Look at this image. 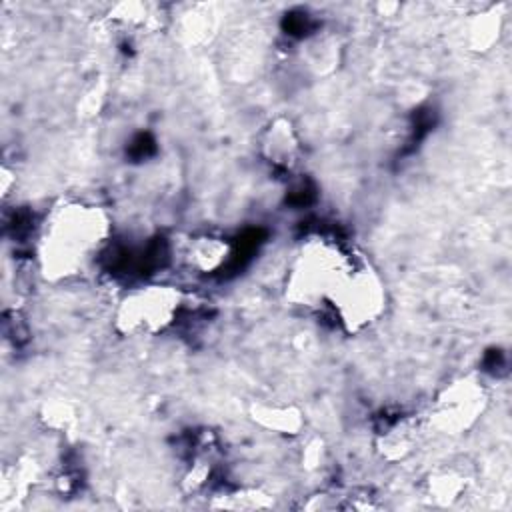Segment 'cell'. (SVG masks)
Listing matches in <instances>:
<instances>
[{
    "mask_svg": "<svg viewBox=\"0 0 512 512\" xmlns=\"http://www.w3.org/2000/svg\"><path fill=\"white\" fill-rule=\"evenodd\" d=\"M422 428H426L424 418L416 416H398L394 422L384 426L376 434L374 448L378 456L390 464H398L408 460L420 446L422 440Z\"/></svg>",
    "mask_w": 512,
    "mask_h": 512,
    "instance_id": "8",
    "label": "cell"
},
{
    "mask_svg": "<svg viewBox=\"0 0 512 512\" xmlns=\"http://www.w3.org/2000/svg\"><path fill=\"white\" fill-rule=\"evenodd\" d=\"M232 256V246L216 234H194L182 246V260L198 274H214Z\"/></svg>",
    "mask_w": 512,
    "mask_h": 512,
    "instance_id": "11",
    "label": "cell"
},
{
    "mask_svg": "<svg viewBox=\"0 0 512 512\" xmlns=\"http://www.w3.org/2000/svg\"><path fill=\"white\" fill-rule=\"evenodd\" d=\"M38 474L40 470L32 456H20L14 464L6 466L2 470V482H0L2 506L10 508L14 504H20L28 496V492L34 488Z\"/></svg>",
    "mask_w": 512,
    "mask_h": 512,
    "instance_id": "13",
    "label": "cell"
},
{
    "mask_svg": "<svg viewBox=\"0 0 512 512\" xmlns=\"http://www.w3.org/2000/svg\"><path fill=\"white\" fill-rule=\"evenodd\" d=\"M504 30V14L502 6L490 4L478 12H474L466 20V46L470 52L476 54H486L490 52L502 38Z\"/></svg>",
    "mask_w": 512,
    "mask_h": 512,
    "instance_id": "12",
    "label": "cell"
},
{
    "mask_svg": "<svg viewBox=\"0 0 512 512\" xmlns=\"http://www.w3.org/2000/svg\"><path fill=\"white\" fill-rule=\"evenodd\" d=\"M490 390L478 372H464L448 380L432 398L424 424L436 434L458 438L468 434L486 414Z\"/></svg>",
    "mask_w": 512,
    "mask_h": 512,
    "instance_id": "5",
    "label": "cell"
},
{
    "mask_svg": "<svg viewBox=\"0 0 512 512\" xmlns=\"http://www.w3.org/2000/svg\"><path fill=\"white\" fill-rule=\"evenodd\" d=\"M250 420L268 434L296 438L306 428V412L290 400H254L248 408Z\"/></svg>",
    "mask_w": 512,
    "mask_h": 512,
    "instance_id": "6",
    "label": "cell"
},
{
    "mask_svg": "<svg viewBox=\"0 0 512 512\" xmlns=\"http://www.w3.org/2000/svg\"><path fill=\"white\" fill-rule=\"evenodd\" d=\"M258 152L274 168H292L302 152L300 136L292 120L286 116L270 120L258 136Z\"/></svg>",
    "mask_w": 512,
    "mask_h": 512,
    "instance_id": "7",
    "label": "cell"
},
{
    "mask_svg": "<svg viewBox=\"0 0 512 512\" xmlns=\"http://www.w3.org/2000/svg\"><path fill=\"white\" fill-rule=\"evenodd\" d=\"M182 16V28L188 36H192V40L206 38V32L214 28V12L208 4H194L192 10Z\"/></svg>",
    "mask_w": 512,
    "mask_h": 512,
    "instance_id": "16",
    "label": "cell"
},
{
    "mask_svg": "<svg viewBox=\"0 0 512 512\" xmlns=\"http://www.w3.org/2000/svg\"><path fill=\"white\" fill-rule=\"evenodd\" d=\"M110 212L86 200H58L44 216L36 236V264L50 282L82 276L100 256L112 236Z\"/></svg>",
    "mask_w": 512,
    "mask_h": 512,
    "instance_id": "1",
    "label": "cell"
},
{
    "mask_svg": "<svg viewBox=\"0 0 512 512\" xmlns=\"http://www.w3.org/2000/svg\"><path fill=\"white\" fill-rule=\"evenodd\" d=\"M326 460V444L322 438L314 436L306 442L302 450V466L306 470H318Z\"/></svg>",
    "mask_w": 512,
    "mask_h": 512,
    "instance_id": "19",
    "label": "cell"
},
{
    "mask_svg": "<svg viewBox=\"0 0 512 512\" xmlns=\"http://www.w3.org/2000/svg\"><path fill=\"white\" fill-rule=\"evenodd\" d=\"M472 474L464 462H442L424 478V494L430 504L454 506L470 488Z\"/></svg>",
    "mask_w": 512,
    "mask_h": 512,
    "instance_id": "9",
    "label": "cell"
},
{
    "mask_svg": "<svg viewBox=\"0 0 512 512\" xmlns=\"http://www.w3.org/2000/svg\"><path fill=\"white\" fill-rule=\"evenodd\" d=\"M184 308V292L174 284L148 282L128 290L112 314L114 332L124 338H152L166 332Z\"/></svg>",
    "mask_w": 512,
    "mask_h": 512,
    "instance_id": "3",
    "label": "cell"
},
{
    "mask_svg": "<svg viewBox=\"0 0 512 512\" xmlns=\"http://www.w3.org/2000/svg\"><path fill=\"white\" fill-rule=\"evenodd\" d=\"M106 92H108V86H106L104 78L92 80V82L84 88V92H82V96H80V100H78V114H80L82 118H92V116H96V114L102 110L104 102H106Z\"/></svg>",
    "mask_w": 512,
    "mask_h": 512,
    "instance_id": "17",
    "label": "cell"
},
{
    "mask_svg": "<svg viewBox=\"0 0 512 512\" xmlns=\"http://www.w3.org/2000/svg\"><path fill=\"white\" fill-rule=\"evenodd\" d=\"M38 420L46 430L70 434L80 424V406L72 398L52 396L40 404Z\"/></svg>",
    "mask_w": 512,
    "mask_h": 512,
    "instance_id": "14",
    "label": "cell"
},
{
    "mask_svg": "<svg viewBox=\"0 0 512 512\" xmlns=\"http://www.w3.org/2000/svg\"><path fill=\"white\" fill-rule=\"evenodd\" d=\"M328 306L348 336L362 334L380 322L388 306V290L380 272L368 260H354Z\"/></svg>",
    "mask_w": 512,
    "mask_h": 512,
    "instance_id": "4",
    "label": "cell"
},
{
    "mask_svg": "<svg viewBox=\"0 0 512 512\" xmlns=\"http://www.w3.org/2000/svg\"><path fill=\"white\" fill-rule=\"evenodd\" d=\"M352 262L354 258L338 242L326 236H308L286 268L284 300L308 310L328 306Z\"/></svg>",
    "mask_w": 512,
    "mask_h": 512,
    "instance_id": "2",
    "label": "cell"
},
{
    "mask_svg": "<svg viewBox=\"0 0 512 512\" xmlns=\"http://www.w3.org/2000/svg\"><path fill=\"white\" fill-rule=\"evenodd\" d=\"M110 18L128 24V26H140L146 22V6L140 2H122L112 8Z\"/></svg>",
    "mask_w": 512,
    "mask_h": 512,
    "instance_id": "18",
    "label": "cell"
},
{
    "mask_svg": "<svg viewBox=\"0 0 512 512\" xmlns=\"http://www.w3.org/2000/svg\"><path fill=\"white\" fill-rule=\"evenodd\" d=\"M212 508H224V510H266L274 506V494L260 486H242L230 492H224L220 496H214L210 502Z\"/></svg>",
    "mask_w": 512,
    "mask_h": 512,
    "instance_id": "15",
    "label": "cell"
},
{
    "mask_svg": "<svg viewBox=\"0 0 512 512\" xmlns=\"http://www.w3.org/2000/svg\"><path fill=\"white\" fill-rule=\"evenodd\" d=\"M298 56L312 76L326 78L334 74L342 62V42L332 30H318L302 40Z\"/></svg>",
    "mask_w": 512,
    "mask_h": 512,
    "instance_id": "10",
    "label": "cell"
}]
</instances>
